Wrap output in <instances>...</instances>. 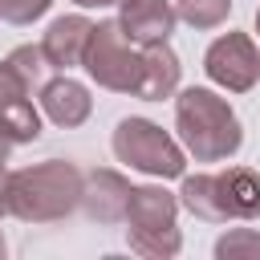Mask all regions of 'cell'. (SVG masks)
Segmentation results:
<instances>
[{
  "mask_svg": "<svg viewBox=\"0 0 260 260\" xmlns=\"http://www.w3.org/2000/svg\"><path fill=\"white\" fill-rule=\"evenodd\" d=\"M203 69L228 93H248L260 81V49L252 45L248 32H223L203 53Z\"/></svg>",
  "mask_w": 260,
  "mask_h": 260,
  "instance_id": "obj_6",
  "label": "cell"
},
{
  "mask_svg": "<svg viewBox=\"0 0 260 260\" xmlns=\"http://www.w3.org/2000/svg\"><path fill=\"white\" fill-rule=\"evenodd\" d=\"M73 4H81V8H110V4H122V0H73Z\"/></svg>",
  "mask_w": 260,
  "mask_h": 260,
  "instance_id": "obj_21",
  "label": "cell"
},
{
  "mask_svg": "<svg viewBox=\"0 0 260 260\" xmlns=\"http://www.w3.org/2000/svg\"><path fill=\"white\" fill-rule=\"evenodd\" d=\"M175 89H179V57H175V49H171L167 41L146 45V49H142V73H138L134 98H142V102H162V98H171Z\"/></svg>",
  "mask_w": 260,
  "mask_h": 260,
  "instance_id": "obj_10",
  "label": "cell"
},
{
  "mask_svg": "<svg viewBox=\"0 0 260 260\" xmlns=\"http://www.w3.org/2000/svg\"><path fill=\"white\" fill-rule=\"evenodd\" d=\"M175 126L195 162H223L244 142V126L236 110L203 85H191L175 98Z\"/></svg>",
  "mask_w": 260,
  "mask_h": 260,
  "instance_id": "obj_1",
  "label": "cell"
},
{
  "mask_svg": "<svg viewBox=\"0 0 260 260\" xmlns=\"http://www.w3.org/2000/svg\"><path fill=\"white\" fill-rule=\"evenodd\" d=\"M8 195H12V171L0 162V219L8 215Z\"/></svg>",
  "mask_w": 260,
  "mask_h": 260,
  "instance_id": "obj_20",
  "label": "cell"
},
{
  "mask_svg": "<svg viewBox=\"0 0 260 260\" xmlns=\"http://www.w3.org/2000/svg\"><path fill=\"white\" fill-rule=\"evenodd\" d=\"M41 110H45L49 122H57V126L69 130V126H81V122L89 118L93 98H89V89H85L81 81L57 77V81H45V85H41Z\"/></svg>",
  "mask_w": 260,
  "mask_h": 260,
  "instance_id": "obj_9",
  "label": "cell"
},
{
  "mask_svg": "<svg viewBox=\"0 0 260 260\" xmlns=\"http://www.w3.org/2000/svg\"><path fill=\"white\" fill-rule=\"evenodd\" d=\"M179 203H183L195 219H207V223H228V219H232L219 175H183Z\"/></svg>",
  "mask_w": 260,
  "mask_h": 260,
  "instance_id": "obj_12",
  "label": "cell"
},
{
  "mask_svg": "<svg viewBox=\"0 0 260 260\" xmlns=\"http://www.w3.org/2000/svg\"><path fill=\"white\" fill-rule=\"evenodd\" d=\"M81 203V171L73 162L49 158L28 171H12L8 215L24 223H57Z\"/></svg>",
  "mask_w": 260,
  "mask_h": 260,
  "instance_id": "obj_2",
  "label": "cell"
},
{
  "mask_svg": "<svg viewBox=\"0 0 260 260\" xmlns=\"http://www.w3.org/2000/svg\"><path fill=\"white\" fill-rule=\"evenodd\" d=\"M130 203V183L118 171H93L81 179V207L93 223H122Z\"/></svg>",
  "mask_w": 260,
  "mask_h": 260,
  "instance_id": "obj_8",
  "label": "cell"
},
{
  "mask_svg": "<svg viewBox=\"0 0 260 260\" xmlns=\"http://www.w3.org/2000/svg\"><path fill=\"white\" fill-rule=\"evenodd\" d=\"M12 73H16V81L32 93V89H41L45 81H49V57H45V49L41 45H16L12 53H8V61H4Z\"/></svg>",
  "mask_w": 260,
  "mask_h": 260,
  "instance_id": "obj_14",
  "label": "cell"
},
{
  "mask_svg": "<svg viewBox=\"0 0 260 260\" xmlns=\"http://www.w3.org/2000/svg\"><path fill=\"white\" fill-rule=\"evenodd\" d=\"M53 0H0V20L8 24H32L37 16L49 12Z\"/></svg>",
  "mask_w": 260,
  "mask_h": 260,
  "instance_id": "obj_18",
  "label": "cell"
},
{
  "mask_svg": "<svg viewBox=\"0 0 260 260\" xmlns=\"http://www.w3.org/2000/svg\"><path fill=\"white\" fill-rule=\"evenodd\" d=\"M175 4L171 0H122V12H118V24L122 32L146 49V45H158L175 32Z\"/></svg>",
  "mask_w": 260,
  "mask_h": 260,
  "instance_id": "obj_7",
  "label": "cell"
},
{
  "mask_svg": "<svg viewBox=\"0 0 260 260\" xmlns=\"http://www.w3.org/2000/svg\"><path fill=\"white\" fill-rule=\"evenodd\" d=\"M175 211L179 199L162 187H130V203H126V240L138 256L150 260H171L183 248V236L175 228Z\"/></svg>",
  "mask_w": 260,
  "mask_h": 260,
  "instance_id": "obj_3",
  "label": "cell"
},
{
  "mask_svg": "<svg viewBox=\"0 0 260 260\" xmlns=\"http://www.w3.org/2000/svg\"><path fill=\"white\" fill-rule=\"evenodd\" d=\"M256 32H260V8H256Z\"/></svg>",
  "mask_w": 260,
  "mask_h": 260,
  "instance_id": "obj_23",
  "label": "cell"
},
{
  "mask_svg": "<svg viewBox=\"0 0 260 260\" xmlns=\"http://www.w3.org/2000/svg\"><path fill=\"white\" fill-rule=\"evenodd\" d=\"M24 93H28V89H24L20 81H16V73H12L8 65H0V110H4L8 102H16V98H24Z\"/></svg>",
  "mask_w": 260,
  "mask_h": 260,
  "instance_id": "obj_19",
  "label": "cell"
},
{
  "mask_svg": "<svg viewBox=\"0 0 260 260\" xmlns=\"http://www.w3.org/2000/svg\"><path fill=\"white\" fill-rule=\"evenodd\" d=\"M219 183H223V199H228L232 219H256L260 215V175L256 171L228 167L219 175Z\"/></svg>",
  "mask_w": 260,
  "mask_h": 260,
  "instance_id": "obj_13",
  "label": "cell"
},
{
  "mask_svg": "<svg viewBox=\"0 0 260 260\" xmlns=\"http://www.w3.org/2000/svg\"><path fill=\"white\" fill-rule=\"evenodd\" d=\"M8 150H12V138L0 130V162H8Z\"/></svg>",
  "mask_w": 260,
  "mask_h": 260,
  "instance_id": "obj_22",
  "label": "cell"
},
{
  "mask_svg": "<svg viewBox=\"0 0 260 260\" xmlns=\"http://www.w3.org/2000/svg\"><path fill=\"white\" fill-rule=\"evenodd\" d=\"M0 130H4L12 142H37V138H41V114H37V106L28 102V93L16 98V102H8V106L0 110Z\"/></svg>",
  "mask_w": 260,
  "mask_h": 260,
  "instance_id": "obj_15",
  "label": "cell"
},
{
  "mask_svg": "<svg viewBox=\"0 0 260 260\" xmlns=\"http://www.w3.org/2000/svg\"><path fill=\"white\" fill-rule=\"evenodd\" d=\"M232 12V0H175V16L191 28H219Z\"/></svg>",
  "mask_w": 260,
  "mask_h": 260,
  "instance_id": "obj_16",
  "label": "cell"
},
{
  "mask_svg": "<svg viewBox=\"0 0 260 260\" xmlns=\"http://www.w3.org/2000/svg\"><path fill=\"white\" fill-rule=\"evenodd\" d=\"M81 65H85V73H89L102 89L134 93V89H138V73H142V53H138V45L122 32L118 20H102V24H93V32H89V41H85Z\"/></svg>",
  "mask_w": 260,
  "mask_h": 260,
  "instance_id": "obj_4",
  "label": "cell"
},
{
  "mask_svg": "<svg viewBox=\"0 0 260 260\" xmlns=\"http://www.w3.org/2000/svg\"><path fill=\"white\" fill-rule=\"evenodd\" d=\"M114 154L118 162L154 175V179H183V146L146 118H122L114 130Z\"/></svg>",
  "mask_w": 260,
  "mask_h": 260,
  "instance_id": "obj_5",
  "label": "cell"
},
{
  "mask_svg": "<svg viewBox=\"0 0 260 260\" xmlns=\"http://www.w3.org/2000/svg\"><path fill=\"white\" fill-rule=\"evenodd\" d=\"M219 260H260V232L256 228H232L228 236L215 240Z\"/></svg>",
  "mask_w": 260,
  "mask_h": 260,
  "instance_id": "obj_17",
  "label": "cell"
},
{
  "mask_svg": "<svg viewBox=\"0 0 260 260\" xmlns=\"http://www.w3.org/2000/svg\"><path fill=\"white\" fill-rule=\"evenodd\" d=\"M89 32H93V24H89L85 16H61V20H53L49 32H45V41H41L49 65H53V69H73V65H81V53H85Z\"/></svg>",
  "mask_w": 260,
  "mask_h": 260,
  "instance_id": "obj_11",
  "label": "cell"
}]
</instances>
